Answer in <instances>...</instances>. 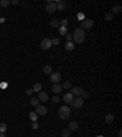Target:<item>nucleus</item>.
Here are the masks:
<instances>
[{"label":"nucleus","instance_id":"nucleus-1","mask_svg":"<svg viewBox=\"0 0 122 137\" xmlns=\"http://www.w3.org/2000/svg\"><path fill=\"white\" fill-rule=\"evenodd\" d=\"M84 38H86V36H84V31H83L81 27L76 28L75 31H73L72 39L76 42V44H82V43L84 42Z\"/></svg>","mask_w":122,"mask_h":137},{"label":"nucleus","instance_id":"nucleus-2","mask_svg":"<svg viewBox=\"0 0 122 137\" xmlns=\"http://www.w3.org/2000/svg\"><path fill=\"white\" fill-rule=\"evenodd\" d=\"M70 114H71V109L68 108L67 105H64L59 109V116H60L61 120H66L70 117Z\"/></svg>","mask_w":122,"mask_h":137},{"label":"nucleus","instance_id":"nucleus-3","mask_svg":"<svg viewBox=\"0 0 122 137\" xmlns=\"http://www.w3.org/2000/svg\"><path fill=\"white\" fill-rule=\"evenodd\" d=\"M93 25H94V22L90 19H84V20L81 21V28L83 31L84 29H90V28L93 27Z\"/></svg>","mask_w":122,"mask_h":137},{"label":"nucleus","instance_id":"nucleus-4","mask_svg":"<svg viewBox=\"0 0 122 137\" xmlns=\"http://www.w3.org/2000/svg\"><path fill=\"white\" fill-rule=\"evenodd\" d=\"M40 48L43 50H48V49L51 48V39H49V38H44L40 43Z\"/></svg>","mask_w":122,"mask_h":137},{"label":"nucleus","instance_id":"nucleus-5","mask_svg":"<svg viewBox=\"0 0 122 137\" xmlns=\"http://www.w3.org/2000/svg\"><path fill=\"white\" fill-rule=\"evenodd\" d=\"M62 99H64V102L66 103V104H72L73 99H75V96L71 92H67V93H65V96L62 97Z\"/></svg>","mask_w":122,"mask_h":137},{"label":"nucleus","instance_id":"nucleus-6","mask_svg":"<svg viewBox=\"0 0 122 137\" xmlns=\"http://www.w3.org/2000/svg\"><path fill=\"white\" fill-rule=\"evenodd\" d=\"M50 80H51V82L54 83V84L59 83V81L61 80L60 72H51V74H50Z\"/></svg>","mask_w":122,"mask_h":137},{"label":"nucleus","instance_id":"nucleus-7","mask_svg":"<svg viewBox=\"0 0 122 137\" xmlns=\"http://www.w3.org/2000/svg\"><path fill=\"white\" fill-rule=\"evenodd\" d=\"M83 92H84L83 88H82V87H78V86H77V87H73V88H71V93H72L75 97H81Z\"/></svg>","mask_w":122,"mask_h":137},{"label":"nucleus","instance_id":"nucleus-8","mask_svg":"<svg viewBox=\"0 0 122 137\" xmlns=\"http://www.w3.org/2000/svg\"><path fill=\"white\" fill-rule=\"evenodd\" d=\"M72 104H73V107H75L76 109H81L82 107H83V98H79V97L78 98H75Z\"/></svg>","mask_w":122,"mask_h":137},{"label":"nucleus","instance_id":"nucleus-9","mask_svg":"<svg viewBox=\"0 0 122 137\" xmlns=\"http://www.w3.org/2000/svg\"><path fill=\"white\" fill-rule=\"evenodd\" d=\"M45 10H47L48 12H50V14L54 12V11H56V10H57V9H56V3H53V1H51V3H48L47 6H45Z\"/></svg>","mask_w":122,"mask_h":137},{"label":"nucleus","instance_id":"nucleus-10","mask_svg":"<svg viewBox=\"0 0 122 137\" xmlns=\"http://www.w3.org/2000/svg\"><path fill=\"white\" fill-rule=\"evenodd\" d=\"M47 111L48 110L44 105H37V107H35V113H37L38 115H45Z\"/></svg>","mask_w":122,"mask_h":137},{"label":"nucleus","instance_id":"nucleus-11","mask_svg":"<svg viewBox=\"0 0 122 137\" xmlns=\"http://www.w3.org/2000/svg\"><path fill=\"white\" fill-rule=\"evenodd\" d=\"M66 6H67V3H66V1H60V0L56 1V9H57L59 11H64Z\"/></svg>","mask_w":122,"mask_h":137},{"label":"nucleus","instance_id":"nucleus-12","mask_svg":"<svg viewBox=\"0 0 122 137\" xmlns=\"http://www.w3.org/2000/svg\"><path fill=\"white\" fill-rule=\"evenodd\" d=\"M38 99H39V102H47L48 99H49L48 93H47V92H43V91H40V92L38 93Z\"/></svg>","mask_w":122,"mask_h":137},{"label":"nucleus","instance_id":"nucleus-13","mask_svg":"<svg viewBox=\"0 0 122 137\" xmlns=\"http://www.w3.org/2000/svg\"><path fill=\"white\" fill-rule=\"evenodd\" d=\"M114 120H115L114 114L109 113V114H106V115H105V124H112V123H114Z\"/></svg>","mask_w":122,"mask_h":137},{"label":"nucleus","instance_id":"nucleus-14","mask_svg":"<svg viewBox=\"0 0 122 137\" xmlns=\"http://www.w3.org/2000/svg\"><path fill=\"white\" fill-rule=\"evenodd\" d=\"M51 89H53V92H54L55 94H57V93H60L61 91H62V86L59 84V83H56V84H54V86L51 87Z\"/></svg>","mask_w":122,"mask_h":137},{"label":"nucleus","instance_id":"nucleus-15","mask_svg":"<svg viewBox=\"0 0 122 137\" xmlns=\"http://www.w3.org/2000/svg\"><path fill=\"white\" fill-rule=\"evenodd\" d=\"M65 49H66L67 52H72V50L75 49V43H73V42H67V43L65 44Z\"/></svg>","mask_w":122,"mask_h":137},{"label":"nucleus","instance_id":"nucleus-16","mask_svg":"<svg viewBox=\"0 0 122 137\" xmlns=\"http://www.w3.org/2000/svg\"><path fill=\"white\" fill-rule=\"evenodd\" d=\"M78 129V123L77 121H72V123H70L68 125V130L70 131H76Z\"/></svg>","mask_w":122,"mask_h":137},{"label":"nucleus","instance_id":"nucleus-17","mask_svg":"<svg viewBox=\"0 0 122 137\" xmlns=\"http://www.w3.org/2000/svg\"><path fill=\"white\" fill-rule=\"evenodd\" d=\"M43 72H44L45 75H50V74L53 72V67H51L50 65H45V66L43 67Z\"/></svg>","mask_w":122,"mask_h":137},{"label":"nucleus","instance_id":"nucleus-18","mask_svg":"<svg viewBox=\"0 0 122 137\" xmlns=\"http://www.w3.org/2000/svg\"><path fill=\"white\" fill-rule=\"evenodd\" d=\"M28 116H29V119H31V120L33 121V123H37V119H38V114H37L35 111H31Z\"/></svg>","mask_w":122,"mask_h":137},{"label":"nucleus","instance_id":"nucleus-19","mask_svg":"<svg viewBox=\"0 0 122 137\" xmlns=\"http://www.w3.org/2000/svg\"><path fill=\"white\" fill-rule=\"evenodd\" d=\"M121 10H122V6L121 5H115V6L112 7V12H111V14L114 15V14H120V12H121Z\"/></svg>","mask_w":122,"mask_h":137},{"label":"nucleus","instance_id":"nucleus-20","mask_svg":"<svg viewBox=\"0 0 122 137\" xmlns=\"http://www.w3.org/2000/svg\"><path fill=\"white\" fill-rule=\"evenodd\" d=\"M50 26L54 28H59L60 27V21L59 20H51V22H50Z\"/></svg>","mask_w":122,"mask_h":137},{"label":"nucleus","instance_id":"nucleus-21","mask_svg":"<svg viewBox=\"0 0 122 137\" xmlns=\"http://www.w3.org/2000/svg\"><path fill=\"white\" fill-rule=\"evenodd\" d=\"M70 135H71V131L68 129H64L61 131V137H70Z\"/></svg>","mask_w":122,"mask_h":137},{"label":"nucleus","instance_id":"nucleus-22","mask_svg":"<svg viewBox=\"0 0 122 137\" xmlns=\"http://www.w3.org/2000/svg\"><path fill=\"white\" fill-rule=\"evenodd\" d=\"M10 4H11L10 0H0V6L1 7H7Z\"/></svg>","mask_w":122,"mask_h":137},{"label":"nucleus","instance_id":"nucleus-23","mask_svg":"<svg viewBox=\"0 0 122 137\" xmlns=\"http://www.w3.org/2000/svg\"><path fill=\"white\" fill-rule=\"evenodd\" d=\"M32 89H33V92H38V93H39L42 91V83H35Z\"/></svg>","mask_w":122,"mask_h":137},{"label":"nucleus","instance_id":"nucleus-24","mask_svg":"<svg viewBox=\"0 0 122 137\" xmlns=\"http://www.w3.org/2000/svg\"><path fill=\"white\" fill-rule=\"evenodd\" d=\"M59 33H60L61 36H65V34L67 33V28L64 27V26H60V27H59Z\"/></svg>","mask_w":122,"mask_h":137},{"label":"nucleus","instance_id":"nucleus-25","mask_svg":"<svg viewBox=\"0 0 122 137\" xmlns=\"http://www.w3.org/2000/svg\"><path fill=\"white\" fill-rule=\"evenodd\" d=\"M31 104H32L33 107L39 105V99H38V97H37V98H31Z\"/></svg>","mask_w":122,"mask_h":137},{"label":"nucleus","instance_id":"nucleus-26","mask_svg":"<svg viewBox=\"0 0 122 137\" xmlns=\"http://www.w3.org/2000/svg\"><path fill=\"white\" fill-rule=\"evenodd\" d=\"M7 130V125L6 124H4V123H1L0 124V132H3V133H5Z\"/></svg>","mask_w":122,"mask_h":137},{"label":"nucleus","instance_id":"nucleus-27","mask_svg":"<svg viewBox=\"0 0 122 137\" xmlns=\"http://www.w3.org/2000/svg\"><path fill=\"white\" fill-rule=\"evenodd\" d=\"M112 19H114V15L111 14V12H108V14H105V20L111 21Z\"/></svg>","mask_w":122,"mask_h":137},{"label":"nucleus","instance_id":"nucleus-28","mask_svg":"<svg viewBox=\"0 0 122 137\" xmlns=\"http://www.w3.org/2000/svg\"><path fill=\"white\" fill-rule=\"evenodd\" d=\"M67 25H68V20H67V19H64V20H61L60 26H64V27H67Z\"/></svg>","mask_w":122,"mask_h":137},{"label":"nucleus","instance_id":"nucleus-29","mask_svg":"<svg viewBox=\"0 0 122 137\" xmlns=\"http://www.w3.org/2000/svg\"><path fill=\"white\" fill-rule=\"evenodd\" d=\"M62 88H66V89L71 88V82H70V81H66V82H64V84H62Z\"/></svg>","mask_w":122,"mask_h":137},{"label":"nucleus","instance_id":"nucleus-30","mask_svg":"<svg viewBox=\"0 0 122 137\" xmlns=\"http://www.w3.org/2000/svg\"><path fill=\"white\" fill-rule=\"evenodd\" d=\"M59 44H60V39H57V38L51 39V45H59Z\"/></svg>","mask_w":122,"mask_h":137},{"label":"nucleus","instance_id":"nucleus-31","mask_svg":"<svg viewBox=\"0 0 122 137\" xmlns=\"http://www.w3.org/2000/svg\"><path fill=\"white\" fill-rule=\"evenodd\" d=\"M51 100H53V103H56V104H57V103L60 102V98H59L57 96H54V97H53V99H51Z\"/></svg>","mask_w":122,"mask_h":137},{"label":"nucleus","instance_id":"nucleus-32","mask_svg":"<svg viewBox=\"0 0 122 137\" xmlns=\"http://www.w3.org/2000/svg\"><path fill=\"white\" fill-rule=\"evenodd\" d=\"M65 36H66V39H67V42H72V34H71V33H66Z\"/></svg>","mask_w":122,"mask_h":137},{"label":"nucleus","instance_id":"nucleus-33","mask_svg":"<svg viewBox=\"0 0 122 137\" xmlns=\"http://www.w3.org/2000/svg\"><path fill=\"white\" fill-rule=\"evenodd\" d=\"M38 127H39L38 123H33V124H32V129H33V130H38Z\"/></svg>","mask_w":122,"mask_h":137},{"label":"nucleus","instance_id":"nucleus-34","mask_svg":"<svg viewBox=\"0 0 122 137\" xmlns=\"http://www.w3.org/2000/svg\"><path fill=\"white\" fill-rule=\"evenodd\" d=\"M82 98H86V99L89 98V93L88 92H83V93H82Z\"/></svg>","mask_w":122,"mask_h":137},{"label":"nucleus","instance_id":"nucleus-35","mask_svg":"<svg viewBox=\"0 0 122 137\" xmlns=\"http://www.w3.org/2000/svg\"><path fill=\"white\" fill-rule=\"evenodd\" d=\"M26 93H27L28 96H31V94H32V93H33V89H32V88H28L27 91H26Z\"/></svg>","mask_w":122,"mask_h":137},{"label":"nucleus","instance_id":"nucleus-36","mask_svg":"<svg viewBox=\"0 0 122 137\" xmlns=\"http://www.w3.org/2000/svg\"><path fill=\"white\" fill-rule=\"evenodd\" d=\"M117 136H118V137H122V131H121V130H118V132H117Z\"/></svg>","mask_w":122,"mask_h":137},{"label":"nucleus","instance_id":"nucleus-37","mask_svg":"<svg viewBox=\"0 0 122 137\" xmlns=\"http://www.w3.org/2000/svg\"><path fill=\"white\" fill-rule=\"evenodd\" d=\"M11 4H14V5H17V4H18V1H17V0H14V1H11Z\"/></svg>","mask_w":122,"mask_h":137},{"label":"nucleus","instance_id":"nucleus-38","mask_svg":"<svg viewBox=\"0 0 122 137\" xmlns=\"http://www.w3.org/2000/svg\"><path fill=\"white\" fill-rule=\"evenodd\" d=\"M78 17L81 19V21H82V20H84V19H83V15H82V14H79V15H78Z\"/></svg>","mask_w":122,"mask_h":137},{"label":"nucleus","instance_id":"nucleus-39","mask_svg":"<svg viewBox=\"0 0 122 137\" xmlns=\"http://www.w3.org/2000/svg\"><path fill=\"white\" fill-rule=\"evenodd\" d=\"M3 22H5V19H4V17H1V19H0V23H3Z\"/></svg>","mask_w":122,"mask_h":137},{"label":"nucleus","instance_id":"nucleus-40","mask_svg":"<svg viewBox=\"0 0 122 137\" xmlns=\"http://www.w3.org/2000/svg\"><path fill=\"white\" fill-rule=\"evenodd\" d=\"M0 137H5V133H3V132H0Z\"/></svg>","mask_w":122,"mask_h":137},{"label":"nucleus","instance_id":"nucleus-41","mask_svg":"<svg viewBox=\"0 0 122 137\" xmlns=\"http://www.w3.org/2000/svg\"><path fill=\"white\" fill-rule=\"evenodd\" d=\"M96 137H103V136H96Z\"/></svg>","mask_w":122,"mask_h":137}]
</instances>
